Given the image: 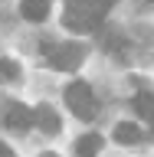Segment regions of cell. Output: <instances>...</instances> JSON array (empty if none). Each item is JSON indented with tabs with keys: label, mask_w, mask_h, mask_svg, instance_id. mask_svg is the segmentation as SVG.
I'll use <instances>...</instances> for the list:
<instances>
[{
	"label": "cell",
	"mask_w": 154,
	"mask_h": 157,
	"mask_svg": "<svg viewBox=\"0 0 154 157\" xmlns=\"http://www.w3.org/2000/svg\"><path fill=\"white\" fill-rule=\"evenodd\" d=\"M43 59H46L49 69L72 72V69L82 66V59H85V46H82V43H46V46H43Z\"/></svg>",
	"instance_id": "6da1fadb"
},
{
	"label": "cell",
	"mask_w": 154,
	"mask_h": 157,
	"mask_svg": "<svg viewBox=\"0 0 154 157\" xmlns=\"http://www.w3.org/2000/svg\"><path fill=\"white\" fill-rule=\"evenodd\" d=\"M151 128H154V124H151Z\"/></svg>",
	"instance_id": "5bb4252c"
},
{
	"label": "cell",
	"mask_w": 154,
	"mask_h": 157,
	"mask_svg": "<svg viewBox=\"0 0 154 157\" xmlns=\"http://www.w3.org/2000/svg\"><path fill=\"white\" fill-rule=\"evenodd\" d=\"M66 105L72 108V115L82 118V121H92V118H95V95H92L89 82H72V85H66Z\"/></svg>",
	"instance_id": "3957f363"
},
{
	"label": "cell",
	"mask_w": 154,
	"mask_h": 157,
	"mask_svg": "<svg viewBox=\"0 0 154 157\" xmlns=\"http://www.w3.org/2000/svg\"><path fill=\"white\" fill-rule=\"evenodd\" d=\"M135 108H138V115L144 118V121L154 124V92H138L135 95Z\"/></svg>",
	"instance_id": "ba28073f"
},
{
	"label": "cell",
	"mask_w": 154,
	"mask_h": 157,
	"mask_svg": "<svg viewBox=\"0 0 154 157\" xmlns=\"http://www.w3.org/2000/svg\"><path fill=\"white\" fill-rule=\"evenodd\" d=\"M3 124L13 128V131H26V128H33V108H26V105H10L7 115H3Z\"/></svg>",
	"instance_id": "277c9868"
},
{
	"label": "cell",
	"mask_w": 154,
	"mask_h": 157,
	"mask_svg": "<svg viewBox=\"0 0 154 157\" xmlns=\"http://www.w3.org/2000/svg\"><path fill=\"white\" fill-rule=\"evenodd\" d=\"M62 23H66V29H72V33H92V29H98L102 17L95 13V7H92L89 0H69L66 13H62Z\"/></svg>",
	"instance_id": "7a4b0ae2"
},
{
	"label": "cell",
	"mask_w": 154,
	"mask_h": 157,
	"mask_svg": "<svg viewBox=\"0 0 154 157\" xmlns=\"http://www.w3.org/2000/svg\"><path fill=\"white\" fill-rule=\"evenodd\" d=\"M89 3L95 7V13H98V17H105V13H108V10H112V7H115L118 0H89Z\"/></svg>",
	"instance_id": "8fae6325"
},
{
	"label": "cell",
	"mask_w": 154,
	"mask_h": 157,
	"mask_svg": "<svg viewBox=\"0 0 154 157\" xmlns=\"http://www.w3.org/2000/svg\"><path fill=\"white\" fill-rule=\"evenodd\" d=\"M33 124H36L39 131H46V134H56L59 128H62V121H59V115L49 105H36L33 108Z\"/></svg>",
	"instance_id": "5b68a950"
},
{
	"label": "cell",
	"mask_w": 154,
	"mask_h": 157,
	"mask_svg": "<svg viewBox=\"0 0 154 157\" xmlns=\"http://www.w3.org/2000/svg\"><path fill=\"white\" fill-rule=\"evenodd\" d=\"M115 141H118V144H141V141H144V131H141L138 124L121 121V124L115 128Z\"/></svg>",
	"instance_id": "52a82bcc"
},
{
	"label": "cell",
	"mask_w": 154,
	"mask_h": 157,
	"mask_svg": "<svg viewBox=\"0 0 154 157\" xmlns=\"http://www.w3.org/2000/svg\"><path fill=\"white\" fill-rule=\"evenodd\" d=\"M43 157H59V154H43Z\"/></svg>",
	"instance_id": "4fadbf2b"
},
{
	"label": "cell",
	"mask_w": 154,
	"mask_h": 157,
	"mask_svg": "<svg viewBox=\"0 0 154 157\" xmlns=\"http://www.w3.org/2000/svg\"><path fill=\"white\" fill-rule=\"evenodd\" d=\"M0 157H13V151H10V147L3 144V141H0Z\"/></svg>",
	"instance_id": "7c38bea8"
},
{
	"label": "cell",
	"mask_w": 154,
	"mask_h": 157,
	"mask_svg": "<svg viewBox=\"0 0 154 157\" xmlns=\"http://www.w3.org/2000/svg\"><path fill=\"white\" fill-rule=\"evenodd\" d=\"M0 78H3V82H17L20 78V66L13 59H0Z\"/></svg>",
	"instance_id": "30bf717a"
},
{
	"label": "cell",
	"mask_w": 154,
	"mask_h": 157,
	"mask_svg": "<svg viewBox=\"0 0 154 157\" xmlns=\"http://www.w3.org/2000/svg\"><path fill=\"white\" fill-rule=\"evenodd\" d=\"M76 151H79V157H95L98 151H102V137H98V134H85V137H79Z\"/></svg>",
	"instance_id": "9c48e42d"
},
{
	"label": "cell",
	"mask_w": 154,
	"mask_h": 157,
	"mask_svg": "<svg viewBox=\"0 0 154 157\" xmlns=\"http://www.w3.org/2000/svg\"><path fill=\"white\" fill-rule=\"evenodd\" d=\"M49 7H53V0H23L20 3V13L26 20H33V23H43L49 17Z\"/></svg>",
	"instance_id": "8992f818"
}]
</instances>
